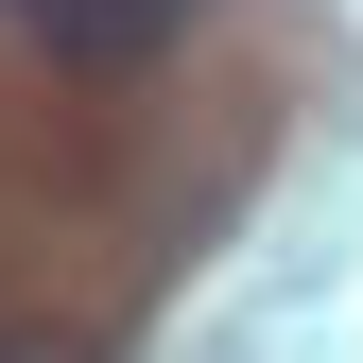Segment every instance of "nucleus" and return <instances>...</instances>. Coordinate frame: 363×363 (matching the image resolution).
Here are the masks:
<instances>
[{
	"label": "nucleus",
	"instance_id": "1",
	"mask_svg": "<svg viewBox=\"0 0 363 363\" xmlns=\"http://www.w3.org/2000/svg\"><path fill=\"white\" fill-rule=\"evenodd\" d=\"M0 18L52 52V86H139V69H173L191 0H0Z\"/></svg>",
	"mask_w": 363,
	"mask_h": 363
},
{
	"label": "nucleus",
	"instance_id": "2",
	"mask_svg": "<svg viewBox=\"0 0 363 363\" xmlns=\"http://www.w3.org/2000/svg\"><path fill=\"white\" fill-rule=\"evenodd\" d=\"M0 363H18V329H0Z\"/></svg>",
	"mask_w": 363,
	"mask_h": 363
},
{
	"label": "nucleus",
	"instance_id": "3",
	"mask_svg": "<svg viewBox=\"0 0 363 363\" xmlns=\"http://www.w3.org/2000/svg\"><path fill=\"white\" fill-rule=\"evenodd\" d=\"M18 363H52V346H18Z\"/></svg>",
	"mask_w": 363,
	"mask_h": 363
}]
</instances>
